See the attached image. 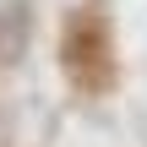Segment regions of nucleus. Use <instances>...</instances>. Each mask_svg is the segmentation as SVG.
<instances>
[{"label":"nucleus","mask_w":147,"mask_h":147,"mask_svg":"<svg viewBox=\"0 0 147 147\" xmlns=\"http://www.w3.org/2000/svg\"><path fill=\"white\" fill-rule=\"evenodd\" d=\"M60 71L76 93L98 98L115 87V27L98 5H76L60 27Z\"/></svg>","instance_id":"obj_1"},{"label":"nucleus","mask_w":147,"mask_h":147,"mask_svg":"<svg viewBox=\"0 0 147 147\" xmlns=\"http://www.w3.org/2000/svg\"><path fill=\"white\" fill-rule=\"evenodd\" d=\"M27 33H33V11H27L22 0H5V5H0V71L27 49Z\"/></svg>","instance_id":"obj_2"},{"label":"nucleus","mask_w":147,"mask_h":147,"mask_svg":"<svg viewBox=\"0 0 147 147\" xmlns=\"http://www.w3.org/2000/svg\"><path fill=\"white\" fill-rule=\"evenodd\" d=\"M0 147H11V120L0 115Z\"/></svg>","instance_id":"obj_3"}]
</instances>
